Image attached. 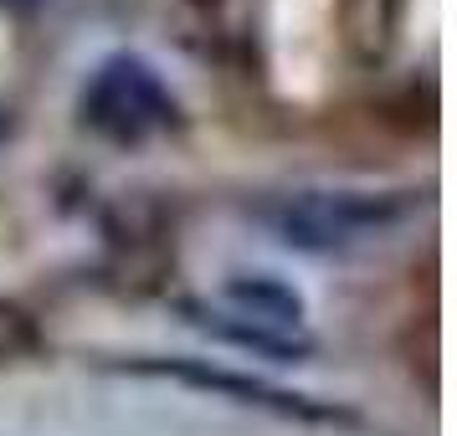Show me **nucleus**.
<instances>
[{"instance_id":"20e7f679","label":"nucleus","mask_w":457,"mask_h":436,"mask_svg":"<svg viewBox=\"0 0 457 436\" xmlns=\"http://www.w3.org/2000/svg\"><path fill=\"white\" fill-rule=\"evenodd\" d=\"M227 303L237 318H247L257 329L303 339V292L293 283H283V277H272V272H237V277H227Z\"/></svg>"},{"instance_id":"39448f33","label":"nucleus","mask_w":457,"mask_h":436,"mask_svg":"<svg viewBox=\"0 0 457 436\" xmlns=\"http://www.w3.org/2000/svg\"><path fill=\"white\" fill-rule=\"evenodd\" d=\"M180 313H186L195 329L216 333V339H227V344H237V350H252V354H268V359H283V365H293V359H303V354H309V339L257 329V324H247V318L221 313V308H206V303H180Z\"/></svg>"},{"instance_id":"0eeeda50","label":"nucleus","mask_w":457,"mask_h":436,"mask_svg":"<svg viewBox=\"0 0 457 436\" xmlns=\"http://www.w3.org/2000/svg\"><path fill=\"white\" fill-rule=\"evenodd\" d=\"M37 344H42L37 318L21 303L0 298V359H26V354H37Z\"/></svg>"},{"instance_id":"6e6552de","label":"nucleus","mask_w":457,"mask_h":436,"mask_svg":"<svg viewBox=\"0 0 457 436\" xmlns=\"http://www.w3.org/2000/svg\"><path fill=\"white\" fill-rule=\"evenodd\" d=\"M21 5H26V0H21Z\"/></svg>"},{"instance_id":"f257e3e1","label":"nucleus","mask_w":457,"mask_h":436,"mask_svg":"<svg viewBox=\"0 0 457 436\" xmlns=\"http://www.w3.org/2000/svg\"><path fill=\"white\" fill-rule=\"evenodd\" d=\"M411 216L406 190H293L268 206V226L298 251H345Z\"/></svg>"},{"instance_id":"f03ea898","label":"nucleus","mask_w":457,"mask_h":436,"mask_svg":"<svg viewBox=\"0 0 457 436\" xmlns=\"http://www.w3.org/2000/svg\"><path fill=\"white\" fill-rule=\"evenodd\" d=\"M175 93L139 52L104 57L83 87V124L108 144H145L149 134L175 124Z\"/></svg>"},{"instance_id":"423d86ee","label":"nucleus","mask_w":457,"mask_h":436,"mask_svg":"<svg viewBox=\"0 0 457 436\" xmlns=\"http://www.w3.org/2000/svg\"><path fill=\"white\" fill-rule=\"evenodd\" d=\"M401 26V0H345V37L360 62H380Z\"/></svg>"},{"instance_id":"7ed1b4c3","label":"nucleus","mask_w":457,"mask_h":436,"mask_svg":"<svg viewBox=\"0 0 457 436\" xmlns=\"http://www.w3.org/2000/svg\"><path fill=\"white\" fill-rule=\"evenodd\" d=\"M139 370L170 374V380H180V385L216 391V395H227V400H242V406H257V411H272V415H298V421H350L345 411H329V406H319V400H309V395L278 391V385H268V380L221 370V365H206V359H139Z\"/></svg>"}]
</instances>
